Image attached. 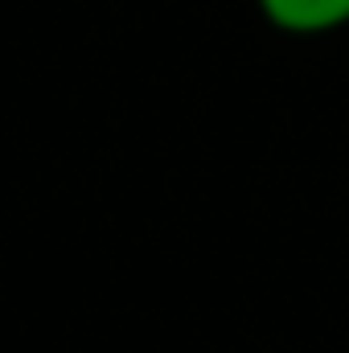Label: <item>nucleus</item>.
Segmentation results:
<instances>
[{
	"label": "nucleus",
	"instance_id": "1",
	"mask_svg": "<svg viewBox=\"0 0 349 353\" xmlns=\"http://www.w3.org/2000/svg\"><path fill=\"white\" fill-rule=\"evenodd\" d=\"M267 21L292 33H321L349 21V0H259Z\"/></svg>",
	"mask_w": 349,
	"mask_h": 353
}]
</instances>
